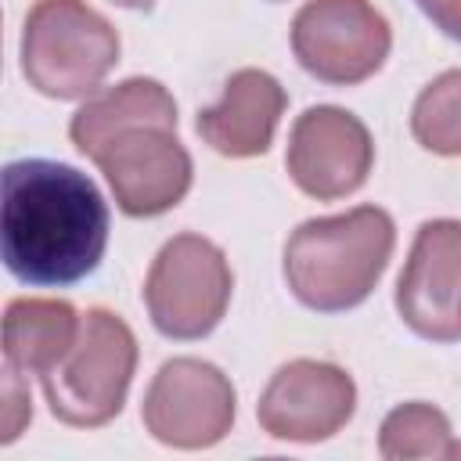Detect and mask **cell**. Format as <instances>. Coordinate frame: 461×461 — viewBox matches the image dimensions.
<instances>
[{
    "instance_id": "cell-1",
    "label": "cell",
    "mask_w": 461,
    "mask_h": 461,
    "mask_svg": "<svg viewBox=\"0 0 461 461\" xmlns=\"http://www.w3.org/2000/svg\"><path fill=\"white\" fill-rule=\"evenodd\" d=\"M0 245L22 285H76L104 256L108 205L94 180L65 162H11L4 169Z\"/></svg>"
},
{
    "instance_id": "cell-2",
    "label": "cell",
    "mask_w": 461,
    "mask_h": 461,
    "mask_svg": "<svg viewBox=\"0 0 461 461\" xmlns=\"http://www.w3.org/2000/svg\"><path fill=\"white\" fill-rule=\"evenodd\" d=\"M393 241V216L378 205L306 220L285 245V281L292 295L317 313L349 310L378 285Z\"/></svg>"
},
{
    "instance_id": "cell-3",
    "label": "cell",
    "mask_w": 461,
    "mask_h": 461,
    "mask_svg": "<svg viewBox=\"0 0 461 461\" xmlns=\"http://www.w3.org/2000/svg\"><path fill=\"white\" fill-rule=\"evenodd\" d=\"M119 61V32L83 0H36L22 29L25 79L58 101L86 97Z\"/></svg>"
},
{
    "instance_id": "cell-4",
    "label": "cell",
    "mask_w": 461,
    "mask_h": 461,
    "mask_svg": "<svg viewBox=\"0 0 461 461\" xmlns=\"http://www.w3.org/2000/svg\"><path fill=\"white\" fill-rule=\"evenodd\" d=\"M137 367V339L112 310H86L72 349L40 378L54 418L97 429L122 411Z\"/></svg>"
},
{
    "instance_id": "cell-5",
    "label": "cell",
    "mask_w": 461,
    "mask_h": 461,
    "mask_svg": "<svg viewBox=\"0 0 461 461\" xmlns=\"http://www.w3.org/2000/svg\"><path fill=\"white\" fill-rule=\"evenodd\" d=\"M230 288L234 277L227 256L202 234H176L148 270L144 303L162 335L202 339L220 324Z\"/></svg>"
},
{
    "instance_id": "cell-6",
    "label": "cell",
    "mask_w": 461,
    "mask_h": 461,
    "mask_svg": "<svg viewBox=\"0 0 461 461\" xmlns=\"http://www.w3.org/2000/svg\"><path fill=\"white\" fill-rule=\"evenodd\" d=\"M389 47V22L367 0H306L292 22V50L299 65L335 86L375 76Z\"/></svg>"
},
{
    "instance_id": "cell-7",
    "label": "cell",
    "mask_w": 461,
    "mask_h": 461,
    "mask_svg": "<svg viewBox=\"0 0 461 461\" xmlns=\"http://www.w3.org/2000/svg\"><path fill=\"white\" fill-rule=\"evenodd\" d=\"M140 418L148 432L166 447H212L230 432L234 389L220 367L194 357H176L162 364L148 385Z\"/></svg>"
},
{
    "instance_id": "cell-8",
    "label": "cell",
    "mask_w": 461,
    "mask_h": 461,
    "mask_svg": "<svg viewBox=\"0 0 461 461\" xmlns=\"http://www.w3.org/2000/svg\"><path fill=\"white\" fill-rule=\"evenodd\" d=\"M94 162L126 216H158L191 187V155L176 140V126L166 122H140L115 133Z\"/></svg>"
},
{
    "instance_id": "cell-9",
    "label": "cell",
    "mask_w": 461,
    "mask_h": 461,
    "mask_svg": "<svg viewBox=\"0 0 461 461\" xmlns=\"http://www.w3.org/2000/svg\"><path fill=\"white\" fill-rule=\"evenodd\" d=\"M288 173L292 180L321 202L353 194L375 162V144L367 126L342 108L321 104L306 108L288 137Z\"/></svg>"
},
{
    "instance_id": "cell-10",
    "label": "cell",
    "mask_w": 461,
    "mask_h": 461,
    "mask_svg": "<svg viewBox=\"0 0 461 461\" xmlns=\"http://www.w3.org/2000/svg\"><path fill=\"white\" fill-rule=\"evenodd\" d=\"M400 317L425 339H461V223H421L396 285Z\"/></svg>"
},
{
    "instance_id": "cell-11",
    "label": "cell",
    "mask_w": 461,
    "mask_h": 461,
    "mask_svg": "<svg viewBox=\"0 0 461 461\" xmlns=\"http://www.w3.org/2000/svg\"><path fill=\"white\" fill-rule=\"evenodd\" d=\"M357 403L353 378L324 360L285 364L259 396L256 418L274 439L317 443L335 436Z\"/></svg>"
},
{
    "instance_id": "cell-12",
    "label": "cell",
    "mask_w": 461,
    "mask_h": 461,
    "mask_svg": "<svg viewBox=\"0 0 461 461\" xmlns=\"http://www.w3.org/2000/svg\"><path fill=\"white\" fill-rule=\"evenodd\" d=\"M281 112V83L263 68H241L227 79L220 104L198 112V137L220 155L252 158L270 148Z\"/></svg>"
},
{
    "instance_id": "cell-13",
    "label": "cell",
    "mask_w": 461,
    "mask_h": 461,
    "mask_svg": "<svg viewBox=\"0 0 461 461\" xmlns=\"http://www.w3.org/2000/svg\"><path fill=\"white\" fill-rule=\"evenodd\" d=\"M79 321L65 299H14L4 313V367L43 378L72 349Z\"/></svg>"
},
{
    "instance_id": "cell-14",
    "label": "cell",
    "mask_w": 461,
    "mask_h": 461,
    "mask_svg": "<svg viewBox=\"0 0 461 461\" xmlns=\"http://www.w3.org/2000/svg\"><path fill=\"white\" fill-rule=\"evenodd\" d=\"M140 122L176 126V101L155 79H126L119 86H108V90L94 94L72 115L68 137L86 158H94L115 133H122L130 126H140Z\"/></svg>"
},
{
    "instance_id": "cell-15",
    "label": "cell",
    "mask_w": 461,
    "mask_h": 461,
    "mask_svg": "<svg viewBox=\"0 0 461 461\" xmlns=\"http://www.w3.org/2000/svg\"><path fill=\"white\" fill-rule=\"evenodd\" d=\"M382 457H454L447 418L429 403H403L382 421Z\"/></svg>"
},
{
    "instance_id": "cell-16",
    "label": "cell",
    "mask_w": 461,
    "mask_h": 461,
    "mask_svg": "<svg viewBox=\"0 0 461 461\" xmlns=\"http://www.w3.org/2000/svg\"><path fill=\"white\" fill-rule=\"evenodd\" d=\"M411 130L436 155H461V68L443 72L414 101Z\"/></svg>"
},
{
    "instance_id": "cell-17",
    "label": "cell",
    "mask_w": 461,
    "mask_h": 461,
    "mask_svg": "<svg viewBox=\"0 0 461 461\" xmlns=\"http://www.w3.org/2000/svg\"><path fill=\"white\" fill-rule=\"evenodd\" d=\"M0 400H4V414H0L4 432H0V439H4V443H11V439H18L22 425L32 418V400H29L25 375H18V371L4 367V393H0Z\"/></svg>"
},
{
    "instance_id": "cell-18",
    "label": "cell",
    "mask_w": 461,
    "mask_h": 461,
    "mask_svg": "<svg viewBox=\"0 0 461 461\" xmlns=\"http://www.w3.org/2000/svg\"><path fill=\"white\" fill-rule=\"evenodd\" d=\"M418 7H421L450 40H461V0H418Z\"/></svg>"
},
{
    "instance_id": "cell-19",
    "label": "cell",
    "mask_w": 461,
    "mask_h": 461,
    "mask_svg": "<svg viewBox=\"0 0 461 461\" xmlns=\"http://www.w3.org/2000/svg\"><path fill=\"white\" fill-rule=\"evenodd\" d=\"M112 4H119V7H133V11H148L155 0H112Z\"/></svg>"
}]
</instances>
